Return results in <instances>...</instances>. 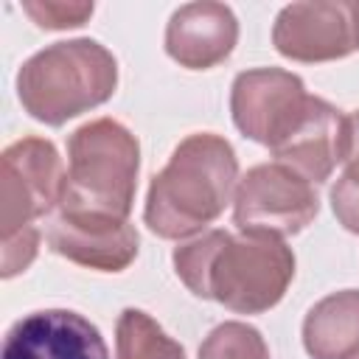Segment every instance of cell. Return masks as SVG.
I'll return each instance as SVG.
<instances>
[{
  "label": "cell",
  "mask_w": 359,
  "mask_h": 359,
  "mask_svg": "<svg viewBox=\"0 0 359 359\" xmlns=\"http://www.w3.org/2000/svg\"><path fill=\"white\" fill-rule=\"evenodd\" d=\"M22 11L39 25L50 31L79 28L93 17V3H53V0H25Z\"/></svg>",
  "instance_id": "obj_16"
},
{
  "label": "cell",
  "mask_w": 359,
  "mask_h": 359,
  "mask_svg": "<svg viewBox=\"0 0 359 359\" xmlns=\"http://www.w3.org/2000/svg\"><path fill=\"white\" fill-rule=\"evenodd\" d=\"M199 359H269V348L258 328L230 320L205 337L199 345Z\"/></svg>",
  "instance_id": "obj_15"
},
{
  "label": "cell",
  "mask_w": 359,
  "mask_h": 359,
  "mask_svg": "<svg viewBox=\"0 0 359 359\" xmlns=\"http://www.w3.org/2000/svg\"><path fill=\"white\" fill-rule=\"evenodd\" d=\"M3 359H109V351L101 331L79 311L45 309L8 328Z\"/></svg>",
  "instance_id": "obj_11"
},
{
  "label": "cell",
  "mask_w": 359,
  "mask_h": 359,
  "mask_svg": "<svg viewBox=\"0 0 359 359\" xmlns=\"http://www.w3.org/2000/svg\"><path fill=\"white\" fill-rule=\"evenodd\" d=\"M140 171L137 137L112 118L79 126L67 140V177L59 208L129 219Z\"/></svg>",
  "instance_id": "obj_4"
},
{
  "label": "cell",
  "mask_w": 359,
  "mask_h": 359,
  "mask_svg": "<svg viewBox=\"0 0 359 359\" xmlns=\"http://www.w3.org/2000/svg\"><path fill=\"white\" fill-rule=\"evenodd\" d=\"M278 53L294 62H331L359 50V3L314 0L286 6L272 28Z\"/></svg>",
  "instance_id": "obj_7"
},
{
  "label": "cell",
  "mask_w": 359,
  "mask_h": 359,
  "mask_svg": "<svg viewBox=\"0 0 359 359\" xmlns=\"http://www.w3.org/2000/svg\"><path fill=\"white\" fill-rule=\"evenodd\" d=\"M345 140L348 118L334 104L309 95L303 109L269 149L275 163L297 171L309 182H323L331 177L337 163L345 160Z\"/></svg>",
  "instance_id": "obj_9"
},
{
  "label": "cell",
  "mask_w": 359,
  "mask_h": 359,
  "mask_svg": "<svg viewBox=\"0 0 359 359\" xmlns=\"http://www.w3.org/2000/svg\"><path fill=\"white\" fill-rule=\"evenodd\" d=\"M320 196L314 185L280 163H261L250 168L233 196V219L241 233L294 236L314 222Z\"/></svg>",
  "instance_id": "obj_5"
},
{
  "label": "cell",
  "mask_w": 359,
  "mask_h": 359,
  "mask_svg": "<svg viewBox=\"0 0 359 359\" xmlns=\"http://www.w3.org/2000/svg\"><path fill=\"white\" fill-rule=\"evenodd\" d=\"M36 247H39V230L22 227L11 236L3 238V278H14L17 272H22L34 258H36Z\"/></svg>",
  "instance_id": "obj_18"
},
{
  "label": "cell",
  "mask_w": 359,
  "mask_h": 359,
  "mask_svg": "<svg viewBox=\"0 0 359 359\" xmlns=\"http://www.w3.org/2000/svg\"><path fill=\"white\" fill-rule=\"evenodd\" d=\"M331 208L339 224L359 236V165H345L342 177L331 188Z\"/></svg>",
  "instance_id": "obj_17"
},
{
  "label": "cell",
  "mask_w": 359,
  "mask_h": 359,
  "mask_svg": "<svg viewBox=\"0 0 359 359\" xmlns=\"http://www.w3.org/2000/svg\"><path fill=\"white\" fill-rule=\"evenodd\" d=\"M48 244L56 255L79 266L121 272L135 261L140 238L129 219L73 213L59 208L48 227Z\"/></svg>",
  "instance_id": "obj_10"
},
{
  "label": "cell",
  "mask_w": 359,
  "mask_h": 359,
  "mask_svg": "<svg viewBox=\"0 0 359 359\" xmlns=\"http://www.w3.org/2000/svg\"><path fill=\"white\" fill-rule=\"evenodd\" d=\"M303 345L311 359H356L359 289H342L317 300L303 320Z\"/></svg>",
  "instance_id": "obj_13"
},
{
  "label": "cell",
  "mask_w": 359,
  "mask_h": 359,
  "mask_svg": "<svg viewBox=\"0 0 359 359\" xmlns=\"http://www.w3.org/2000/svg\"><path fill=\"white\" fill-rule=\"evenodd\" d=\"M238 39L236 14L224 3L180 6L165 28V50L188 70H208L224 62Z\"/></svg>",
  "instance_id": "obj_12"
},
{
  "label": "cell",
  "mask_w": 359,
  "mask_h": 359,
  "mask_svg": "<svg viewBox=\"0 0 359 359\" xmlns=\"http://www.w3.org/2000/svg\"><path fill=\"white\" fill-rule=\"evenodd\" d=\"M238 160L233 146L213 135H188L151 177L143 219L160 238H185L222 216L236 196Z\"/></svg>",
  "instance_id": "obj_2"
},
{
  "label": "cell",
  "mask_w": 359,
  "mask_h": 359,
  "mask_svg": "<svg viewBox=\"0 0 359 359\" xmlns=\"http://www.w3.org/2000/svg\"><path fill=\"white\" fill-rule=\"evenodd\" d=\"M177 278L205 300L236 314H261L280 303L294 278V252L269 233L208 230L174 250Z\"/></svg>",
  "instance_id": "obj_1"
},
{
  "label": "cell",
  "mask_w": 359,
  "mask_h": 359,
  "mask_svg": "<svg viewBox=\"0 0 359 359\" xmlns=\"http://www.w3.org/2000/svg\"><path fill=\"white\" fill-rule=\"evenodd\" d=\"M118 87V62L95 39L53 42L22 62L17 95L25 112L48 126L104 104Z\"/></svg>",
  "instance_id": "obj_3"
},
{
  "label": "cell",
  "mask_w": 359,
  "mask_h": 359,
  "mask_svg": "<svg viewBox=\"0 0 359 359\" xmlns=\"http://www.w3.org/2000/svg\"><path fill=\"white\" fill-rule=\"evenodd\" d=\"M309 93L300 76L280 67H255L236 76L230 90L233 123L255 143L272 146L294 115L303 109Z\"/></svg>",
  "instance_id": "obj_8"
},
{
  "label": "cell",
  "mask_w": 359,
  "mask_h": 359,
  "mask_svg": "<svg viewBox=\"0 0 359 359\" xmlns=\"http://www.w3.org/2000/svg\"><path fill=\"white\" fill-rule=\"evenodd\" d=\"M62 157L50 140L22 137L3 151L0 174V224L3 238L31 227L34 219L59 208L65 194Z\"/></svg>",
  "instance_id": "obj_6"
},
{
  "label": "cell",
  "mask_w": 359,
  "mask_h": 359,
  "mask_svg": "<svg viewBox=\"0 0 359 359\" xmlns=\"http://www.w3.org/2000/svg\"><path fill=\"white\" fill-rule=\"evenodd\" d=\"M115 359H185V353L146 311L126 309L115 325Z\"/></svg>",
  "instance_id": "obj_14"
}]
</instances>
